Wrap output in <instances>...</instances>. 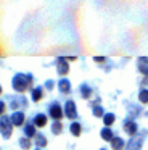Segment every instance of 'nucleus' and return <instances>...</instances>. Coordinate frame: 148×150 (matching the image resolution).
Returning <instances> with one entry per match:
<instances>
[{"label": "nucleus", "mask_w": 148, "mask_h": 150, "mask_svg": "<svg viewBox=\"0 0 148 150\" xmlns=\"http://www.w3.org/2000/svg\"><path fill=\"white\" fill-rule=\"evenodd\" d=\"M32 86V78L27 74H16L13 78V89L16 92H24Z\"/></svg>", "instance_id": "obj_1"}, {"label": "nucleus", "mask_w": 148, "mask_h": 150, "mask_svg": "<svg viewBox=\"0 0 148 150\" xmlns=\"http://www.w3.org/2000/svg\"><path fill=\"white\" fill-rule=\"evenodd\" d=\"M11 126H13V121H10L5 115H2V136L3 137L11 136Z\"/></svg>", "instance_id": "obj_2"}, {"label": "nucleus", "mask_w": 148, "mask_h": 150, "mask_svg": "<svg viewBox=\"0 0 148 150\" xmlns=\"http://www.w3.org/2000/svg\"><path fill=\"white\" fill-rule=\"evenodd\" d=\"M64 115H66L69 120H74L77 116V111H76V103L73 100H68L66 102V107H64Z\"/></svg>", "instance_id": "obj_3"}, {"label": "nucleus", "mask_w": 148, "mask_h": 150, "mask_svg": "<svg viewBox=\"0 0 148 150\" xmlns=\"http://www.w3.org/2000/svg\"><path fill=\"white\" fill-rule=\"evenodd\" d=\"M48 115H50L55 121H60L61 118H63V110H61V107L58 103H53L50 107V110H48Z\"/></svg>", "instance_id": "obj_4"}, {"label": "nucleus", "mask_w": 148, "mask_h": 150, "mask_svg": "<svg viewBox=\"0 0 148 150\" xmlns=\"http://www.w3.org/2000/svg\"><path fill=\"white\" fill-rule=\"evenodd\" d=\"M35 127H37V126L34 124V121H32V123H27V124H26V127H24V134L27 137H31V139H32V137H35V134H37V132H35Z\"/></svg>", "instance_id": "obj_5"}, {"label": "nucleus", "mask_w": 148, "mask_h": 150, "mask_svg": "<svg viewBox=\"0 0 148 150\" xmlns=\"http://www.w3.org/2000/svg\"><path fill=\"white\" fill-rule=\"evenodd\" d=\"M124 131L129 136H135V132H137V124H135L134 121H127V123L124 124Z\"/></svg>", "instance_id": "obj_6"}, {"label": "nucleus", "mask_w": 148, "mask_h": 150, "mask_svg": "<svg viewBox=\"0 0 148 150\" xmlns=\"http://www.w3.org/2000/svg\"><path fill=\"white\" fill-rule=\"evenodd\" d=\"M11 121H13V126H21V124L24 123V115H23L21 111H16L11 116Z\"/></svg>", "instance_id": "obj_7"}, {"label": "nucleus", "mask_w": 148, "mask_h": 150, "mask_svg": "<svg viewBox=\"0 0 148 150\" xmlns=\"http://www.w3.org/2000/svg\"><path fill=\"white\" fill-rule=\"evenodd\" d=\"M124 140L121 139V137H113V140H111V147H113V150H122L124 149Z\"/></svg>", "instance_id": "obj_8"}, {"label": "nucleus", "mask_w": 148, "mask_h": 150, "mask_svg": "<svg viewBox=\"0 0 148 150\" xmlns=\"http://www.w3.org/2000/svg\"><path fill=\"white\" fill-rule=\"evenodd\" d=\"M47 116H45V115H37V116H35L34 118V124H35V126H37V127H45V124H47Z\"/></svg>", "instance_id": "obj_9"}, {"label": "nucleus", "mask_w": 148, "mask_h": 150, "mask_svg": "<svg viewBox=\"0 0 148 150\" xmlns=\"http://www.w3.org/2000/svg\"><path fill=\"white\" fill-rule=\"evenodd\" d=\"M58 89H60L63 94H68V92H69V89H71L69 81H66V79H61V81L58 82Z\"/></svg>", "instance_id": "obj_10"}, {"label": "nucleus", "mask_w": 148, "mask_h": 150, "mask_svg": "<svg viewBox=\"0 0 148 150\" xmlns=\"http://www.w3.org/2000/svg\"><path fill=\"white\" fill-rule=\"evenodd\" d=\"M113 137H114V136H113V131L109 129L108 126H106L105 129L101 131V139H103V140H108V142H111Z\"/></svg>", "instance_id": "obj_11"}, {"label": "nucleus", "mask_w": 148, "mask_h": 150, "mask_svg": "<svg viewBox=\"0 0 148 150\" xmlns=\"http://www.w3.org/2000/svg\"><path fill=\"white\" fill-rule=\"evenodd\" d=\"M34 142H35V145L40 147V149L47 145V139H45V137L42 136V134H35V140H34Z\"/></svg>", "instance_id": "obj_12"}, {"label": "nucleus", "mask_w": 148, "mask_h": 150, "mask_svg": "<svg viewBox=\"0 0 148 150\" xmlns=\"http://www.w3.org/2000/svg\"><path fill=\"white\" fill-rule=\"evenodd\" d=\"M58 71H60V74H66L68 73V63L63 58L58 60Z\"/></svg>", "instance_id": "obj_13"}, {"label": "nucleus", "mask_w": 148, "mask_h": 150, "mask_svg": "<svg viewBox=\"0 0 148 150\" xmlns=\"http://www.w3.org/2000/svg\"><path fill=\"white\" fill-rule=\"evenodd\" d=\"M29 139H31V137L26 136V137H23V139L19 140V144H21V147L24 150H29V149H31V145H32V140H29Z\"/></svg>", "instance_id": "obj_14"}, {"label": "nucleus", "mask_w": 148, "mask_h": 150, "mask_svg": "<svg viewBox=\"0 0 148 150\" xmlns=\"http://www.w3.org/2000/svg\"><path fill=\"white\" fill-rule=\"evenodd\" d=\"M103 123H105V126H111V124L114 123V115H113V113H106L105 116H103Z\"/></svg>", "instance_id": "obj_15"}, {"label": "nucleus", "mask_w": 148, "mask_h": 150, "mask_svg": "<svg viewBox=\"0 0 148 150\" xmlns=\"http://www.w3.org/2000/svg\"><path fill=\"white\" fill-rule=\"evenodd\" d=\"M80 131H82V129H80V124L79 123H73V124H71V134H73V136H80Z\"/></svg>", "instance_id": "obj_16"}, {"label": "nucleus", "mask_w": 148, "mask_h": 150, "mask_svg": "<svg viewBox=\"0 0 148 150\" xmlns=\"http://www.w3.org/2000/svg\"><path fill=\"white\" fill-rule=\"evenodd\" d=\"M40 98H42V89H40V87L34 89V91H32V100H34V102H39Z\"/></svg>", "instance_id": "obj_17"}, {"label": "nucleus", "mask_w": 148, "mask_h": 150, "mask_svg": "<svg viewBox=\"0 0 148 150\" xmlns=\"http://www.w3.org/2000/svg\"><path fill=\"white\" fill-rule=\"evenodd\" d=\"M61 131H63L61 123H60V121H55L53 126H51V132H53V134H61Z\"/></svg>", "instance_id": "obj_18"}, {"label": "nucleus", "mask_w": 148, "mask_h": 150, "mask_svg": "<svg viewBox=\"0 0 148 150\" xmlns=\"http://www.w3.org/2000/svg\"><path fill=\"white\" fill-rule=\"evenodd\" d=\"M138 100H140L142 103H148V91H147V89H143V91L140 92V95H138Z\"/></svg>", "instance_id": "obj_19"}, {"label": "nucleus", "mask_w": 148, "mask_h": 150, "mask_svg": "<svg viewBox=\"0 0 148 150\" xmlns=\"http://www.w3.org/2000/svg\"><path fill=\"white\" fill-rule=\"evenodd\" d=\"M80 92H82V97L89 98L90 94H92V89H90L89 86H82V87H80Z\"/></svg>", "instance_id": "obj_20"}, {"label": "nucleus", "mask_w": 148, "mask_h": 150, "mask_svg": "<svg viewBox=\"0 0 148 150\" xmlns=\"http://www.w3.org/2000/svg\"><path fill=\"white\" fill-rule=\"evenodd\" d=\"M93 115H95V116H105V115H103L101 107H95V108H93Z\"/></svg>", "instance_id": "obj_21"}, {"label": "nucleus", "mask_w": 148, "mask_h": 150, "mask_svg": "<svg viewBox=\"0 0 148 150\" xmlns=\"http://www.w3.org/2000/svg\"><path fill=\"white\" fill-rule=\"evenodd\" d=\"M35 150H40V147H39V149H35Z\"/></svg>", "instance_id": "obj_22"}, {"label": "nucleus", "mask_w": 148, "mask_h": 150, "mask_svg": "<svg viewBox=\"0 0 148 150\" xmlns=\"http://www.w3.org/2000/svg\"><path fill=\"white\" fill-rule=\"evenodd\" d=\"M101 150H106V149H101Z\"/></svg>", "instance_id": "obj_23"}]
</instances>
